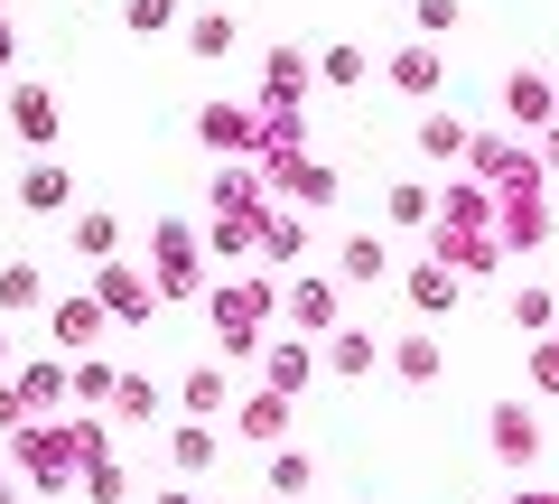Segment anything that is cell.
<instances>
[{
    "mask_svg": "<svg viewBox=\"0 0 559 504\" xmlns=\"http://www.w3.org/2000/svg\"><path fill=\"white\" fill-rule=\"evenodd\" d=\"M121 20H131L140 38H159V28H178V0H121Z\"/></svg>",
    "mask_w": 559,
    "mask_h": 504,
    "instance_id": "obj_29",
    "label": "cell"
},
{
    "mask_svg": "<svg viewBox=\"0 0 559 504\" xmlns=\"http://www.w3.org/2000/svg\"><path fill=\"white\" fill-rule=\"evenodd\" d=\"M38 300H47L38 262H10V271H0V308H38Z\"/></svg>",
    "mask_w": 559,
    "mask_h": 504,
    "instance_id": "obj_27",
    "label": "cell"
},
{
    "mask_svg": "<svg viewBox=\"0 0 559 504\" xmlns=\"http://www.w3.org/2000/svg\"><path fill=\"white\" fill-rule=\"evenodd\" d=\"M280 430H289V392H252V402H242V439L280 448Z\"/></svg>",
    "mask_w": 559,
    "mask_h": 504,
    "instance_id": "obj_17",
    "label": "cell"
},
{
    "mask_svg": "<svg viewBox=\"0 0 559 504\" xmlns=\"http://www.w3.org/2000/svg\"><path fill=\"white\" fill-rule=\"evenodd\" d=\"M411 20H419V38H448L457 28V0H411Z\"/></svg>",
    "mask_w": 559,
    "mask_h": 504,
    "instance_id": "obj_34",
    "label": "cell"
},
{
    "mask_svg": "<svg viewBox=\"0 0 559 504\" xmlns=\"http://www.w3.org/2000/svg\"><path fill=\"white\" fill-rule=\"evenodd\" d=\"M503 113L532 121V131H550V121H559V75H540V66H513V75H503Z\"/></svg>",
    "mask_w": 559,
    "mask_h": 504,
    "instance_id": "obj_4",
    "label": "cell"
},
{
    "mask_svg": "<svg viewBox=\"0 0 559 504\" xmlns=\"http://www.w3.org/2000/svg\"><path fill=\"white\" fill-rule=\"evenodd\" d=\"M336 281H345V290L392 281V253H382V234H345V243H336Z\"/></svg>",
    "mask_w": 559,
    "mask_h": 504,
    "instance_id": "obj_9",
    "label": "cell"
},
{
    "mask_svg": "<svg viewBox=\"0 0 559 504\" xmlns=\"http://www.w3.org/2000/svg\"><path fill=\"white\" fill-rule=\"evenodd\" d=\"M20 430H28V402H20V392H0V439H20Z\"/></svg>",
    "mask_w": 559,
    "mask_h": 504,
    "instance_id": "obj_35",
    "label": "cell"
},
{
    "mask_svg": "<svg viewBox=\"0 0 559 504\" xmlns=\"http://www.w3.org/2000/svg\"><path fill=\"white\" fill-rule=\"evenodd\" d=\"M103 318H112V308H103L94 290H75V300H57V308H47V327H57V345H75V355H84V345L103 337Z\"/></svg>",
    "mask_w": 559,
    "mask_h": 504,
    "instance_id": "obj_10",
    "label": "cell"
},
{
    "mask_svg": "<svg viewBox=\"0 0 559 504\" xmlns=\"http://www.w3.org/2000/svg\"><path fill=\"white\" fill-rule=\"evenodd\" d=\"M197 243H187V224H159V300H197Z\"/></svg>",
    "mask_w": 559,
    "mask_h": 504,
    "instance_id": "obj_7",
    "label": "cell"
},
{
    "mask_svg": "<svg viewBox=\"0 0 559 504\" xmlns=\"http://www.w3.org/2000/svg\"><path fill=\"white\" fill-rule=\"evenodd\" d=\"M280 318H289V337L326 345L345 327V281H280Z\"/></svg>",
    "mask_w": 559,
    "mask_h": 504,
    "instance_id": "obj_2",
    "label": "cell"
},
{
    "mask_svg": "<svg viewBox=\"0 0 559 504\" xmlns=\"http://www.w3.org/2000/svg\"><path fill=\"white\" fill-rule=\"evenodd\" d=\"M112 411H121V421H150V411H159V392L140 384V374H121V392H112Z\"/></svg>",
    "mask_w": 559,
    "mask_h": 504,
    "instance_id": "obj_33",
    "label": "cell"
},
{
    "mask_svg": "<svg viewBox=\"0 0 559 504\" xmlns=\"http://www.w3.org/2000/svg\"><path fill=\"white\" fill-rule=\"evenodd\" d=\"M382 75H392V94L429 103V94H439V75H448V66H439V47H429V38H411V47H392V57H382Z\"/></svg>",
    "mask_w": 559,
    "mask_h": 504,
    "instance_id": "obj_6",
    "label": "cell"
},
{
    "mask_svg": "<svg viewBox=\"0 0 559 504\" xmlns=\"http://www.w3.org/2000/svg\"><path fill=\"white\" fill-rule=\"evenodd\" d=\"M112 392H121L112 364H103V355H75V402H112Z\"/></svg>",
    "mask_w": 559,
    "mask_h": 504,
    "instance_id": "obj_28",
    "label": "cell"
},
{
    "mask_svg": "<svg viewBox=\"0 0 559 504\" xmlns=\"http://www.w3.org/2000/svg\"><path fill=\"white\" fill-rule=\"evenodd\" d=\"M10 364H20V345H10V327H0V374H10Z\"/></svg>",
    "mask_w": 559,
    "mask_h": 504,
    "instance_id": "obj_37",
    "label": "cell"
},
{
    "mask_svg": "<svg viewBox=\"0 0 559 504\" xmlns=\"http://www.w3.org/2000/svg\"><path fill=\"white\" fill-rule=\"evenodd\" d=\"M532 160H540V168H559V121L540 131V150H532Z\"/></svg>",
    "mask_w": 559,
    "mask_h": 504,
    "instance_id": "obj_36",
    "label": "cell"
},
{
    "mask_svg": "<svg viewBox=\"0 0 559 504\" xmlns=\"http://www.w3.org/2000/svg\"><path fill=\"white\" fill-rule=\"evenodd\" d=\"M318 355H326V374H373V364H392V345H373V327H336Z\"/></svg>",
    "mask_w": 559,
    "mask_h": 504,
    "instance_id": "obj_12",
    "label": "cell"
},
{
    "mask_svg": "<svg viewBox=\"0 0 559 504\" xmlns=\"http://www.w3.org/2000/svg\"><path fill=\"white\" fill-rule=\"evenodd\" d=\"M75 253H94V262H112V215H94V206H84V215H75Z\"/></svg>",
    "mask_w": 559,
    "mask_h": 504,
    "instance_id": "obj_31",
    "label": "cell"
},
{
    "mask_svg": "<svg viewBox=\"0 0 559 504\" xmlns=\"http://www.w3.org/2000/svg\"><path fill=\"white\" fill-rule=\"evenodd\" d=\"M318 364H326V355H318L308 337H280L261 374H271V392H308V384H318Z\"/></svg>",
    "mask_w": 559,
    "mask_h": 504,
    "instance_id": "obj_11",
    "label": "cell"
},
{
    "mask_svg": "<svg viewBox=\"0 0 559 504\" xmlns=\"http://www.w3.org/2000/svg\"><path fill=\"white\" fill-rule=\"evenodd\" d=\"M0 10H10V0H0Z\"/></svg>",
    "mask_w": 559,
    "mask_h": 504,
    "instance_id": "obj_39",
    "label": "cell"
},
{
    "mask_svg": "<svg viewBox=\"0 0 559 504\" xmlns=\"http://www.w3.org/2000/svg\"><path fill=\"white\" fill-rule=\"evenodd\" d=\"M289 197H308V206H326V197H336V168H318V160H299V168H289Z\"/></svg>",
    "mask_w": 559,
    "mask_h": 504,
    "instance_id": "obj_30",
    "label": "cell"
},
{
    "mask_svg": "<svg viewBox=\"0 0 559 504\" xmlns=\"http://www.w3.org/2000/svg\"><path fill=\"white\" fill-rule=\"evenodd\" d=\"M94 300L112 308V318H150V300H159V281H140L131 262H103V271H94Z\"/></svg>",
    "mask_w": 559,
    "mask_h": 504,
    "instance_id": "obj_8",
    "label": "cell"
},
{
    "mask_svg": "<svg viewBox=\"0 0 559 504\" xmlns=\"http://www.w3.org/2000/svg\"><path fill=\"white\" fill-rule=\"evenodd\" d=\"M10 121H20V141H28V150L57 141V103H47V84H20V94H10Z\"/></svg>",
    "mask_w": 559,
    "mask_h": 504,
    "instance_id": "obj_15",
    "label": "cell"
},
{
    "mask_svg": "<svg viewBox=\"0 0 559 504\" xmlns=\"http://www.w3.org/2000/svg\"><path fill=\"white\" fill-rule=\"evenodd\" d=\"M513 327L550 337V327H559V300H550V290H532V281H522V290H513Z\"/></svg>",
    "mask_w": 559,
    "mask_h": 504,
    "instance_id": "obj_26",
    "label": "cell"
},
{
    "mask_svg": "<svg viewBox=\"0 0 559 504\" xmlns=\"http://www.w3.org/2000/svg\"><path fill=\"white\" fill-rule=\"evenodd\" d=\"M20 206H28V215H66V206H75V178H66L57 160H38V168L20 178Z\"/></svg>",
    "mask_w": 559,
    "mask_h": 504,
    "instance_id": "obj_14",
    "label": "cell"
},
{
    "mask_svg": "<svg viewBox=\"0 0 559 504\" xmlns=\"http://www.w3.org/2000/svg\"><path fill=\"white\" fill-rule=\"evenodd\" d=\"M197 141L215 150V160H252V150L271 141V131H261V113H252V103H205V113H197Z\"/></svg>",
    "mask_w": 559,
    "mask_h": 504,
    "instance_id": "obj_3",
    "label": "cell"
},
{
    "mask_svg": "<svg viewBox=\"0 0 559 504\" xmlns=\"http://www.w3.org/2000/svg\"><path fill=\"white\" fill-rule=\"evenodd\" d=\"M382 215H392L401 234H419V224H439V197H429V187H419V178H401L392 197H382Z\"/></svg>",
    "mask_w": 559,
    "mask_h": 504,
    "instance_id": "obj_21",
    "label": "cell"
},
{
    "mask_svg": "<svg viewBox=\"0 0 559 504\" xmlns=\"http://www.w3.org/2000/svg\"><path fill=\"white\" fill-rule=\"evenodd\" d=\"M178 402H187V421H215V411L234 402V384H224V364H197V374H187V392H178Z\"/></svg>",
    "mask_w": 559,
    "mask_h": 504,
    "instance_id": "obj_20",
    "label": "cell"
},
{
    "mask_svg": "<svg viewBox=\"0 0 559 504\" xmlns=\"http://www.w3.org/2000/svg\"><path fill=\"white\" fill-rule=\"evenodd\" d=\"M215 430H205V421H178V439H168V458H178V477H205V467H215Z\"/></svg>",
    "mask_w": 559,
    "mask_h": 504,
    "instance_id": "obj_22",
    "label": "cell"
},
{
    "mask_svg": "<svg viewBox=\"0 0 559 504\" xmlns=\"http://www.w3.org/2000/svg\"><path fill=\"white\" fill-rule=\"evenodd\" d=\"M466 150H476V131L457 113H419V160H466Z\"/></svg>",
    "mask_w": 559,
    "mask_h": 504,
    "instance_id": "obj_16",
    "label": "cell"
},
{
    "mask_svg": "<svg viewBox=\"0 0 559 504\" xmlns=\"http://www.w3.org/2000/svg\"><path fill=\"white\" fill-rule=\"evenodd\" d=\"M66 392H75V364H28V374H20V402L28 411H57Z\"/></svg>",
    "mask_w": 559,
    "mask_h": 504,
    "instance_id": "obj_19",
    "label": "cell"
},
{
    "mask_svg": "<svg viewBox=\"0 0 559 504\" xmlns=\"http://www.w3.org/2000/svg\"><path fill=\"white\" fill-rule=\"evenodd\" d=\"M187 57H234V10H197L187 20Z\"/></svg>",
    "mask_w": 559,
    "mask_h": 504,
    "instance_id": "obj_23",
    "label": "cell"
},
{
    "mask_svg": "<svg viewBox=\"0 0 559 504\" xmlns=\"http://www.w3.org/2000/svg\"><path fill=\"white\" fill-rule=\"evenodd\" d=\"M364 66H373L364 47H326V57H318V75H326V84H364Z\"/></svg>",
    "mask_w": 559,
    "mask_h": 504,
    "instance_id": "obj_32",
    "label": "cell"
},
{
    "mask_svg": "<svg viewBox=\"0 0 559 504\" xmlns=\"http://www.w3.org/2000/svg\"><path fill=\"white\" fill-rule=\"evenodd\" d=\"M215 337H224V355H252V337H261V318L280 308V281H224L215 300Z\"/></svg>",
    "mask_w": 559,
    "mask_h": 504,
    "instance_id": "obj_1",
    "label": "cell"
},
{
    "mask_svg": "<svg viewBox=\"0 0 559 504\" xmlns=\"http://www.w3.org/2000/svg\"><path fill=\"white\" fill-rule=\"evenodd\" d=\"M308 485H318L308 448H271V495H308Z\"/></svg>",
    "mask_w": 559,
    "mask_h": 504,
    "instance_id": "obj_25",
    "label": "cell"
},
{
    "mask_svg": "<svg viewBox=\"0 0 559 504\" xmlns=\"http://www.w3.org/2000/svg\"><path fill=\"white\" fill-rule=\"evenodd\" d=\"M261 253H271V262L308 253V224H299V215H280V206H271V215H261Z\"/></svg>",
    "mask_w": 559,
    "mask_h": 504,
    "instance_id": "obj_24",
    "label": "cell"
},
{
    "mask_svg": "<svg viewBox=\"0 0 559 504\" xmlns=\"http://www.w3.org/2000/svg\"><path fill=\"white\" fill-rule=\"evenodd\" d=\"M485 430H495V458L503 467H532L540 458V411L532 402H495V421H485Z\"/></svg>",
    "mask_w": 559,
    "mask_h": 504,
    "instance_id": "obj_5",
    "label": "cell"
},
{
    "mask_svg": "<svg viewBox=\"0 0 559 504\" xmlns=\"http://www.w3.org/2000/svg\"><path fill=\"white\" fill-rule=\"evenodd\" d=\"M401 281H411V308H419V318H439V308L466 300V271H448V262H419V271H401Z\"/></svg>",
    "mask_w": 559,
    "mask_h": 504,
    "instance_id": "obj_13",
    "label": "cell"
},
{
    "mask_svg": "<svg viewBox=\"0 0 559 504\" xmlns=\"http://www.w3.org/2000/svg\"><path fill=\"white\" fill-rule=\"evenodd\" d=\"M392 374H401V384H439V374H448L439 337H401V345H392Z\"/></svg>",
    "mask_w": 559,
    "mask_h": 504,
    "instance_id": "obj_18",
    "label": "cell"
},
{
    "mask_svg": "<svg viewBox=\"0 0 559 504\" xmlns=\"http://www.w3.org/2000/svg\"><path fill=\"white\" fill-rule=\"evenodd\" d=\"M0 504H20V485H10V477H0Z\"/></svg>",
    "mask_w": 559,
    "mask_h": 504,
    "instance_id": "obj_38",
    "label": "cell"
}]
</instances>
